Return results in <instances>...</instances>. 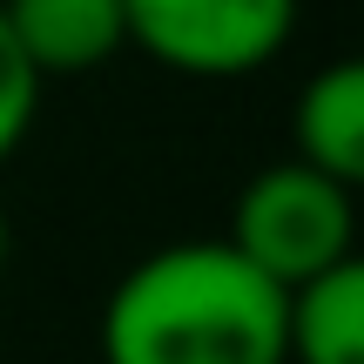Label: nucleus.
Returning <instances> with one entry per match:
<instances>
[{
    "instance_id": "obj_3",
    "label": "nucleus",
    "mask_w": 364,
    "mask_h": 364,
    "mask_svg": "<svg viewBox=\"0 0 364 364\" xmlns=\"http://www.w3.org/2000/svg\"><path fill=\"white\" fill-rule=\"evenodd\" d=\"M122 7L129 48L196 81L257 75L297 34V0H122Z\"/></svg>"
},
{
    "instance_id": "obj_2",
    "label": "nucleus",
    "mask_w": 364,
    "mask_h": 364,
    "mask_svg": "<svg viewBox=\"0 0 364 364\" xmlns=\"http://www.w3.org/2000/svg\"><path fill=\"white\" fill-rule=\"evenodd\" d=\"M230 250H243L270 284H304L331 263L358 257V189L311 162H270L236 189L230 209Z\"/></svg>"
},
{
    "instance_id": "obj_4",
    "label": "nucleus",
    "mask_w": 364,
    "mask_h": 364,
    "mask_svg": "<svg viewBox=\"0 0 364 364\" xmlns=\"http://www.w3.org/2000/svg\"><path fill=\"white\" fill-rule=\"evenodd\" d=\"M14 48L27 54L41 81L88 75L129 48V7L122 0H0Z\"/></svg>"
},
{
    "instance_id": "obj_5",
    "label": "nucleus",
    "mask_w": 364,
    "mask_h": 364,
    "mask_svg": "<svg viewBox=\"0 0 364 364\" xmlns=\"http://www.w3.org/2000/svg\"><path fill=\"white\" fill-rule=\"evenodd\" d=\"M284 364H364V263L358 257L284 290Z\"/></svg>"
},
{
    "instance_id": "obj_6",
    "label": "nucleus",
    "mask_w": 364,
    "mask_h": 364,
    "mask_svg": "<svg viewBox=\"0 0 364 364\" xmlns=\"http://www.w3.org/2000/svg\"><path fill=\"white\" fill-rule=\"evenodd\" d=\"M290 142H297V162L358 189L364 182V61H331L304 81L297 108H290Z\"/></svg>"
},
{
    "instance_id": "obj_8",
    "label": "nucleus",
    "mask_w": 364,
    "mask_h": 364,
    "mask_svg": "<svg viewBox=\"0 0 364 364\" xmlns=\"http://www.w3.org/2000/svg\"><path fill=\"white\" fill-rule=\"evenodd\" d=\"M7 250H14V230H7V209H0V277H7Z\"/></svg>"
},
{
    "instance_id": "obj_7",
    "label": "nucleus",
    "mask_w": 364,
    "mask_h": 364,
    "mask_svg": "<svg viewBox=\"0 0 364 364\" xmlns=\"http://www.w3.org/2000/svg\"><path fill=\"white\" fill-rule=\"evenodd\" d=\"M34 115H41V75L27 68V54L14 48L7 14H0V162H7L14 149L27 142Z\"/></svg>"
},
{
    "instance_id": "obj_1",
    "label": "nucleus",
    "mask_w": 364,
    "mask_h": 364,
    "mask_svg": "<svg viewBox=\"0 0 364 364\" xmlns=\"http://www.w3.org/2000/svg\"><path fill=\"white\" fill-rule=\"evenodd\" d=\"M102 364H284V284L223 236H182L122 270Z\"/></svg>"
}]
</instances>
